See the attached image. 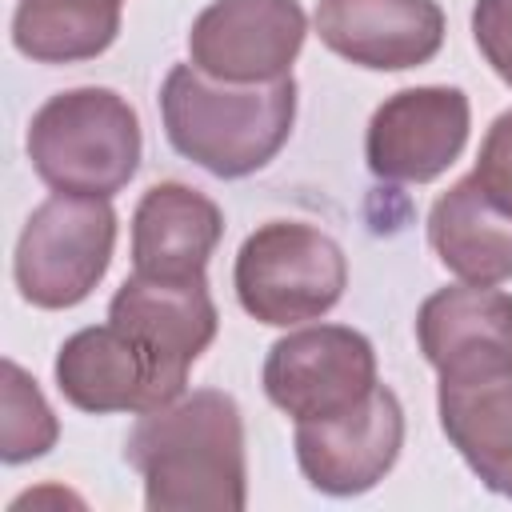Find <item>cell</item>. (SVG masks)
Returning a JSON list of instances; mask_svg holds the SVG:
<instances>
[{"label":"cell","instance_id":"1","mask_svg":"<svg viewBox=\"0 0 512 512\" xmlns=\"http://www.w3.org/2000/svg\"><path fill=\"white\" fill-rule=\"evenodd\" d=\"M124 460L144 480L148 512H240L248 504L244 416L220 388L184 392L140 412Z\"/></svg>","mask_w":512,"mask_h":512},{"label":"cell","instance_id":"2","mask_svg":"<svg viewBox=\"0 0 512 512\" xmlns=\"http://www.w3.org/2000/svg\"><path fill=\"white\" fill-rule=\"evenodd\" d=\"M160 120L168 144L196 168L240 180L276 160L296 124V80L228 84L196 64H172L160 88Z\"/></svg>","mask_w":512,"mask_h":512},{"label":"cell","instance_id":"3","mask_svg":"<svg viewBox=\"0 0 512 512\" xmlns=\"http://www.w3.org/2000/svg\"><path fill=\"white\" fill-rule=\"evenodd\" d=\"M32 172L52 192L112 200L140 168L144 136L136 108L116 88H68L48 96L24 136Z\"/></svg>","mask_w":512,"mask_h":512},{"label":"cell","instance_id":"4","mask_svg":"<svg viewBox=\"0 0 512 512\" xmlns=\"http://www.w3.org/2000/svg\"><path fill=\"white\" fill-rule=\"evenodd\" d=\"M240 308L272 328L332 312L348 288L344 248L316 224L268 220L244 236L232 268Z\"/></svg>","mask_w":512,"mask_h":512},{"label":"cell","instance_id":"5","mask_svg":"<svg viewBox=\"0 0 512 512\" xmlns=\"http://www.w3.org/2000/svg\"><path fill=\"white\" fill-rule=\"evenodd\" d=\"M116 248V212L104 196L52 192L20 228L12 276L32 308H76L104 280Z\"/></svg>","mask_w":512,"mask_h":512},{"label":"cell","instance_id":"6","mask_svg":"<svg viewBox=\"0 0 512 512\" xmlns=\"http://www.w3.org/2000/svg\"><path fill=\"white\" fill-rule=\"evenodd\" d=\"M376 384V348L348 324L296 328L264 356V396L296 424L348 412Z\"/></svg>","mask_w":512,"mask_h":512},{"label":"cell","instance_id":"7","mask_svg":"<svg viewBox=\"0 0 512 512\" xmlns=\"http://www.w3.org/2000/svg\"><path fill=\"white\" fill-rule=\"evenodd\" d=\"M472 128V104L452 84H420L392 92L368 120L364 160L376 180L428 184L444 176Z\"/></svg>","mask_w":512,"mask_h":512},{"label":"cell","instance_id":"8","mask_svg":"<svg viewBox=\"0 0 512 512\" xmlns=\"http://www.w3.org/2000/svg\"><path fill=\"white\" fill-rule=\"evenodd\" d=\"M308 16L300 0H212L188 28V64L228 84L292 76Z\"/></svg>","mask_w":512,"mask_h":512},{"label":"cell","instance_id":"9","mask_svg":"<svg viewBox=\"0 0 512 512\" xmlns=\"http://www.w3.org/2000/svg\"><path fill=\"white\" fill-rule=\"evenodd\" d=\"M404 448V408L388 384H376L356 408L300 420L296 464L324 496H360L376 488Z\"/></svg>","mask_w":512,"mask_h":512},{"label":"cell","instance_id":"10","mask_svg":"<svg viewBox=\"0 0 512 512\" xmlns=\"http://www.w3.org/2000/svg\"><path fill=\"white\" fill-rule=\"evenodd\" d=\"M108 320L136 340L176 396L188 392V372L220 328L208 280H156L140 272L116 288Z\"/></svg>","mask_w":512,"mask_h":512},{"label":"cell","instance_id":"11","mask_svg":"<svg viewBox=\"0 0 512 512\" xmlns=\"http://www.w3.org/2000/svg\"><path fill=\"white\" fill-rule=\"evenodd\" d=\"M416 340L440 380L512 372V296L496 284L436 288L416 312Z\"/></svg>","mask_w":512,"mask_h":512},{"label":"cell","instance_id":"12","mask_svg":"<svg viewBox=\"0 0 512 512\" xmlns=\"http://www.w3.org/2000/svg\"><path fill=\"white\" fill-rule=\"evenodd\" d=\"M316 36L348 64L404 72L440 52L444 8L436 0H320Z\"/></svg>","mask_w":512,"mask_h":512},{"label":"cell","instance_id":"13","mask_svg":"<svg viewBox=\"0 0 512 512\" xmlns=\"http://www.w3.org/2000/svg\"><path fill=\"white\" fill-rule=\"evenodd\" d=\"M60 396L92 416L104 412H152L176 392L164 384L156 364L136 348L128 332H120L112 320L72 332L52 364Z\"/></svg>","mask_w":512,"mask_h":512},{"label":"cell","instance_id":"14","mask_svg":"<svg viewBox=\"0 0 512 512\" xmlns=\"http://www.w3.org/2000/svg\"><path fill=\"white\" fill-rule=\"evenodd\" d=\"M224 236V212L192 184L160 180L132 212V268L156 280H204Z\"/></svg>","mask_w":512,"mask_h":512},{"label":"cell","instance_id":"15","mask_svg":"<svg viewBox=\"0 0 512 512\" xmlns=\"http://www.w3.org/2000/svg\"><path fill=\"white\" fill-rule=\"evenodd\" d=\"M436 412L448 444L480 484L512 500V372L440 380Z\"/></svg>","mask_w":512,"mask_h":512},{"label":"cell","instance_id":"16","mask_svg":"<svg viewBox=\"0 0 512 512\" xmlns=\"http://www.w3.org/2000/svg\"><path fill=\"white\" fill-rule=\"evenodd\" d=\"M428 244L464 284L512 280V212L492 204L472 176L436 196L428 212Z\"/></svg>","mask_w":512,"mask_h":512},{"label":"cell","instance_id":"17","mask_svg":"<svg viewBox=\"0 0 512 512\" xmlns=\"http://www.w3.org/2000/svg\"><path fill=\"white\" fill-rule=\"evenodd\" d=\"M124 0H16L12 44L36 64L96 60L120 36Z\"/></svg>","mask_w":512,"mask_h":512},{"label":"cell","instance_id":"18","mask_svg":"<svg viewBox=\"0 0 512 512\" xmlns=\"http://www.w3.org/2000/svg\"><path fill=\"white\" fill-rule=\"evenodd\" d=\"M60 436L56 412L48 408L36 380L16 364L4 360V420H0V460L24 464L44 456Z\"/></svg>","mask_w":512,"mask_h":512},{"label":"cell","instance_id":"19","mask_svg":"<svg viewBox=\"0 0 512 512\" xmlns=\"http://www.w3.org/2000/svg\"><path fill=\"white\" fill-rule=\"evenodd\" d=\"M468 176L480 184V192L492 204L512 212V108L500 112L488 124V132L480 140V152H476V168Z\"/></svg>","mask_w":512,"mask_h":512},{"label":"cell","instance_id":"20","mask_svg":"<svg viewBox=\"0 0 512 512\" xmlns=\"http://www.w3.org/2000/svg\"><path fill=\"white\" fill-rule=\"evenodd\" d=\"M472 40L488 60V68L512 88V0H476Z\"/></svg>","mask_w":512,"mask_h":512}]
</instances>
